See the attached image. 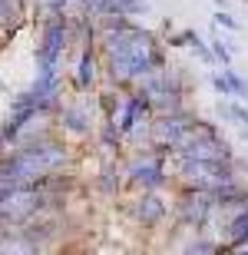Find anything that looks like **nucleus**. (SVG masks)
Instances as JSON below:
<instances>
[{"mask_svg": "<svg viewBox=\"0 0 248 255\" xmlns=\"http://www.w3.org/2000/svg\"><path fill=\"white\" fill-rule=\"evenodd\" d=\"M96 50H99L109 86L123 90V93H133L146 76L163 73V70L172 66L169 57H165V43L156 37L153 30L139 27V23H133L126 30L99 33Z\"/></svg>", "mask_w": 248, "mask_h": 255, "instance_id": "obj_1", "label": "nucleus"}, {"mask_svg": "<svg viewBox=\"0 0 248 255\" xmlns=\"http://www.w3.org/2000/svg\"><path fill=\"white\" fill-rule=\"evenodd\" d=\"M172 159H202V162H235V146L222 136V126L212 120L195 116V123L189 132L179 139V146L172 149Z\"/></svg>", "mask_w": 248, "mask_h": 255, "instance_id": "obj_2", "label": "nucleus"}, {"mask_svg": "<svg viewBox=\"0 0 248 255\" xmlns=\"http://www.w3.org/2000/svg\"><path fill=\"white\" fill-rule=\"evenodd\" d=\"M169 159L172 152L163 149V146H143L129 156V162H123L126 172V186L139 192H159L172 182L169 172Z\"/></svg>", "mask_w": 248, "mask_h": 255, "instance_id": "obj_3", "label": "nucleus"}, {"mask_svg": "<svg viewBox=\"0 0 248 255\" xmlns=\"http://www.w3.org/2000/svg\"><path fill=\"white\" fill-rule=\"evenodd\" d=\"M169 162H172V182H179V189L219 192L222 186H232V182H239V159H235V162L169 159Z\"/></svg>", "mask_w": 248, "mask_h": 255, "instance_id": "obj_4", "label": "nucleus"}, {"mask_svg": "<svg viewBox=\"0 0 248 255\" xmlns=\"http://www.w3.org/2000/svg\"><path fill=\"white\" fill-rule=\"evenodd\" d=\"M139 93L149 100L153 106V116L159 113H175V110H185V93H189V86H185V76L179 70H163V73H153L146 76L143 83L136 86Z\"/></svg>", "mask_w": 248, "mask_h": 255, "instance_id": "obj_5", "label": "nucleus"}, {"mask_svg": "<svg viewBox=\"0 0 248 255\" xmlns=\"http://www.w3.org/2000/svg\"><path fill=\"white\" fill-rule=\"evenodd\" d=\"M70 43H73L70 17H43L37 50H33L37 73H60V63H63V57H67Z\"/></svg>", "mask_w": 248, "mask_h": 255, "instance_id": "obj_6", "label": "nucleus"}, {"mask_svg": "<svg viewBox=\"0 0 248 255\" xmlns=\"http://www.w3.org/2000/svg\"><path fill=\"white\" fill-rule=\"evenodd\" d=\"M172 219L179 229H189L192 236L205 232L209 222L215 219V196L205 189H179V196L172 202Z\"/></svg>", "mask_w": 248, "mask_h": 255, "instance_id": "obj_7", "label": "nucleus"}, {"mask_svg": "<svg viewBox=\"0 0 248 255\" xmlns=\"http://www.w3.org/2000/svg\"><path fill=\"white\" fill-rule=\"evenodd\" d=\"M195 123V113H192L189 106L185 110H175V113H159L153 116V123H149V146H163V149H175L179 139L189 132V126Z\"/></svg>", "mask_w": 248, "mask_h": 255, "instance_id": "obj_8", "label": "nucleus"}, {"mask_svg": "<svg viewBox=\"0 0 248 255\" xmlns=\"http://www.w3.org/2000/svg\"><path fill=\"white\" fill-rule=\"evenodd\" d=\"M123 209H126V216L143 229H159L165 222V216H169V206H165V199L159 192H136Z\"/></svg>", "mask_w": 248, "mask_h": 255, "instance_id": "obj_9", "label": "nucleus"}, {"mask_svg": "<svg viewBox=\"0 0 248 255\" xmlns=\"http://www.w3.org/2000/svg\"><path fill=\"white\" fill-rule=\"evenodd\" d=\"M53 126H57L63 136L83 139V136L93 132V110H89L86 103H63L60 113H57V120H53Z\"/></svg>", "mask_w": 248, "mask_h": 255, "instance_id": "obj_10", "label": "nucleus"}, {"mask_svg": "<svg viewBox=\"0 0 248 255\" xmlns=\"http://www.w3.org/2000/svg\"><path fill=\"white\" fill-rule=\"evenodd\" d=\"M149 120H153V106H149V100H146L139 90L126 93L123 96V110H119V120H116L126 139H129V136H133L143 123H149Z\"/></svg>", "mask_w": 248, "mask_h": 255, "instance_id": "obj_11", "label": "nucleus"}, {"mask_svg": "<svg viewBox=\"0 0 248 255\" xmlns=\"http://www.w3.org/2000/svg\"><path fill=\"white\" fill-rule=\"evenodd\" d=\"M99 50L96 47H86L77 53V63H73V90L77 93H89L99 80Z\"/></svg>", "mask_w": 248, "mask_h": 255, "instance_id": "obj_12", "label": "nucleus"}, {"mask_svg": "<svg viewBox=\"0 0 248 255\" xmlns=\"http://www.w3.org/2000/svg\"><path fill=\"white\" fill-rule=\"evenodd\" d=\"M47 249H40L30 236H23L20 226L0 229V255H43Z\"/></svg>", "mask_w": 248, "mask_h": 255, "instance_id": "obj_13", "label": "nucleus"}, {"mask_svg": "<svg viewBox=\"0 0 248 255\" xmlns=\"http://www.w3.org/2000/svg\"><path fill=\"white\" fill-rule=\"evenodd\" d=\"M123 182H126V172H123V162L116 159H106L103 169L96 172V192L106 199H116L123 192Z\"/></svg>", "mask_w": 248, "mask_h": 255, "instance_id": "obj_14", "label": "nucleus"}, {"mask_svg": "<svg viewBox=\"0 0 248 255\" xmlns=\"http://www.w3.org/2000/svg\"><path fill=\"white\" fill-rule=\"evenodd\" d=\"M222 242L232 249L248 246V209H242V212H235L222 222Z\"/></svg>", "mask_w": 248, "mask_h": 255, "instance_id": "obj_15", "label": "nucleus"}, {"mask_svg": "<svg viewBox=\"0 0 248 255\" xmlns=\"http://www.w3.org/2000/svg\"><path fill=\"white\" fill-rule=\"evenodd\" d=\"M96 139H99V149H103L106 156H119V149L126 146V136H123V129H119L116 120H99Z\"/></svg>", "mask_w": 248, "mask_h": 255, "instance_id": "obj_16", "label": "nucleus"}, {"mask_svg": "<svg viewBox=\"0 0 248 255\" xmlns=\"http://www.w3.org/2000/svg\"><path fill=\"white\" fill-rule=\"evenodd\" d=\"M96 106H99V116L103 120H119V110H123V96L116 86H103L96 93Z\"/></svg>", "mask_w": 248, "mask_h": 255, "instance_id": "obj_17", "label": "nucleus"}, {"mask_svg": "<svg viewBox=\"0 0 248 255\" xmlns=\"http://www.w3.org/2000/svg\"><path fill=\"white\" fill-rule=\"evenodd\" d=\"M179 255H219V242L209 236H202V232H195V236L182 246Z\"/></svg>", "mask_w": 248, "mask_h": 255, "instance_id": "obj_18", "label": "nucleus"}, {"mask_svg": "<svg viewBox=\"0 0 248 255\" xmlns=\"http://www.w3.org/2000/svg\"><path fill=\"white\" fill-rule=\"evenodd\" d=\"M209 50H212V57H215V63L222 66V70H229L232 66V50H235V43L225 37H212L209 40Z\"/></svg>", "mask_w": 248, "mask_h": 255, "instance_id": "obj_19", "label": "nucleus"}, {"mask_svg": "<svg viewBox=\"0 0 248 255\" xmlns=\"http://www.w3.org/2000/svg\"><path fill=\"white\" fill-rule=\"evenodd\" d=\"M225 73V80H229V90H232V96L235 100H248V80L235 70V66H229V70H222Z\"/></svg>", "mask_w": 248, "mask_h": 255, "instance_id": "obj_20", "label": "nucleus"}, {"mask_svg": "<svg viewBox=\"0 0 248 255\" xmlns=\"http://www.w3.org/2000/svg\"><path fill=\"white\" fill-rule=\"evenodd\" d=\"M222 116H229L232 123H239L242 129H248V106H242V103H222Z\"/></svg>", "mask_w": 248, "mask_h": 255, "instance_id": "obj_21", "label": "nucleus"}, {"mask_svg": "<svg viewBox=\"0 0 248 255\" xmlns=\"http://www.w3.org/2000/svg\"><path fill=\"white\" fill-rule=\"evenodd\" d=\"M116 7L123 10L126 17H133V20H139V17L149 13V3H146V0H116Z\"/></svg>", "mask_w": 248, "mask_h": 255, "instance_id": "obj_22", "label": "nucleus"}, {"mask_svg": "<svg viewBox=\"0 0 248 255\" xmlns=\"http://www.w3.org/2000/svg\"><path fill=\"white\" fill-rule=\"evenodd\" d=\"M192 37H195V30H179V33H169V40H163L165 47H189Z\"/></svg>", "mask_w": 248, "mask_h": 255, "instance_id": "obj_23", "label": "nucleus"}, {"mask_svg": "<svg viewBox=\"0 0 248 255\" xmlns=\"http://www.w3.org/2000/svg\"><path fill=\"white\" fill-rule=\"evenodd\" d=\"M209 80H212V86H215V93H219V96H232V90H229V80H225V73H212Z\"/></svg>", "mask_w": 248, "mask_h": 255, "instance_id": "obj_24", "label": "nucleus"}, {"mask_svg": "<svg viewBox=\"0 0 248 255\" xmlns=\"http://www.w3.org/2000/svg\"><path fill=\"white\" fill-rule=\"evenodd\" d=\"M215 23H219V27H225V30H239V20L232 17V13H225V10H219V13H215Z\"/></svg>", "mask_w": 248, "mask_h": 255, "instance_id": "obj_25", "label": "nucleus"}, {"mask_svg": "<svg viewBox=\"0 0 248 255\" xmlns=\"http://www.w3.org/2000/svg\"><path fill=\"white\" fill-rule=\"evenodd\" d=\"M212 3H215V7H219V10H225V0H212Z\"/></svg>", "mask_w": 248, "mask_h": 255, "instance_id": "obj_26", "label": "nucleus"}, {"mask_svg": "<svg viewBox=\"0 0 248 255\" xmlns=\"http://www.w3.org/2000/svg\"><path fill=\"white\" fill-rule=\"evenodd\" d=\"M242 139H245V142H248V129H242Z\"/></svg>", "mask_w": 248, "mask_h": 255, "instance_id": "obj_27", "label": "nucleus"}]
</instances>
